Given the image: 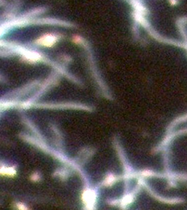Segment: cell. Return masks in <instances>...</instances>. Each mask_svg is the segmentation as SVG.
<instances>
[{
	"label": "cell",
	"instance_id": "obj_2",
	"mask_svg": "<svg viewBox=\"0 0 187 210\" xmlns=\"http://www.w3.org/2000/svg\"><path fill=\"white\" fill-rule=\"evenodd\" d=\"M55 42L54 38L51 36H46L42 39H41V43L44 46H51Z\"/></svg>",
	"mask_w": 187,
	"mask_h": 210
},
{
	"label": "cell",
	"instance_id": "obj_3",
	"mask_svg": "<svg viewBox=\"0 0 187 210\" xmlns=\"http://www.w3.org/2000/svg\"><path fill=\"white\" fill-rule=\"evenodd\" d=\"M1 172L2 173H6V174H9V175H12V174H14L16 173V171L13 169V168H6L4 169V171L3 169H1Z\"/></svg>",
	"mask_w": 187,
	"mask_h": 210
},
{
	"label": "cell",
	"instance_id": "obj_1",
	"mask_svg": "<svg viewBox=\"0 0 187 210\" xmlns=\"http://www.w3.org/2000/svg\"><path fill=\"white\" fill-rule=\"evenodd\" d=\"M95 199H96V198H95L94 193L91 191H86L85 194L83 195V200L86 203V206L89 208L94 205Z\"/></svg>",
	"mask_w": 187,
	"mask_h": 210
}]
</instances>
